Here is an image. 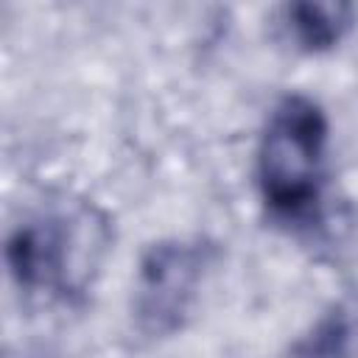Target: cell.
Wrapping results in <instances>:
<instances>
[{
    "label": "cell",
    "mask_w": 358,
    "mask_h": 358,
    "mask_svg": "<svg viewBox=\"0 0 358 358\" xmlns=\"http://www.w3.org/2000/svg\"><path fill=\"white\" fill-rule=\"evenodd\" d=\"M103 249V221L90 207L20 224L6 243V260L22 288L78 294Z\"/></svg>",
    "instance_id": "7a4b0ae2"
},
{
    "label": "cell",
    "mask_w": 358,
    "mask_h": 358,
    "mask_svg": "<svg viewBox=\"0 0 358 358\" xmlns=\"http://www.w3.org/2000/svg\"><path fill=\"white\" fill-rule=\"evenodd\" d=\"M210 263L204 241L168 238L145 249L137 266L131 313L143 336L162 338L187 322Z\"/></svg>",
    "instance_id": "3957f363"
},
{
    "label": "cell",
    "mask_w": 358,
    "mask_h": 358,
    "mask_svg": "<svg viewBox=\"0 0 358 358\" xmlns=\"http://www.w3.org/2000/svg\"><path fill=\"white\" fill-rule=\"evenodd\" d=\"M347 341L350 330L344 316H327L302 347V358H347Z\"/></svg>",
    "instance_id": "5b68a950"
},
{
    "label": "cell",
    "mask_w": 358,
    "mask_h": 358,
    "mask_svg": "<svg viewBox=\"0 0 358 358\" xmlns=\"http://www.w3.org/2000/svg\"><path fill=\"white\" fill-rule=\"evenodd\" d=\"M327 117L305 95H285L268 115L257 143V185L263 201L282 218L313 213L324 182Z\"/></svg>",
    "instance_id": "6da1fadb"
},
{
    "label": "cell",
    "mask_w": 358,
    "mask_h": 358,
    "mask_svg": "<svg viewBox=\"0 0 358 358\" xmlns=\"http://www.w3.org/2000/svg\"><path fill=\"white\" fill-rule=\"evenodd\" d=\"M352 17H355V8L350 3L308 0V3L285 6V25L294 42L310 53H322L338 45L344 34L352 28Z\"/></svg>",
    "instance_id": "277c9868"
}]
</instances>
